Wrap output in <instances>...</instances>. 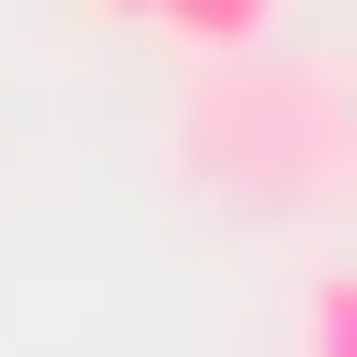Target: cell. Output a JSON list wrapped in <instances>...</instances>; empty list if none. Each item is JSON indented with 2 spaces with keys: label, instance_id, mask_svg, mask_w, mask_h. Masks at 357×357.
Returning <instances> with one entry per match:
<instances>
[{
  "label": "cell",
  "instance_id": "obj_1",
  "mask_svg": "<svg viewBox=\"0 0 357 357\" xmlns=\"http://www.w3.org/2000/svg\"><path fill=\"white\" fill-rule=\"evenodd\" d=\"M178 178H208V194L238 208H312L357 178V89L312 75V60H194L178 89Z\"/></svg>",
  "mask_w": 357,
  "mask_h": 357
},
{
  "label": "cell",
  "instance_id": "obj_3",
  "mask_svg": "<svg viewBox=\"0 0 357 357\" xmlns=\"http://www.w3.org/2000/svg\"><path fill=\"white\" fill-rule=\"evenodd\" d=\"M298 342H312V357H357V268H312V298H298Z\"/></svg>",
  "mask_w": 357,
  "mask_h": 357
},
{
  "label": "cell",
  "instance_id": "obj_4",
  "mask_svg": "<svg viewBox=\"0 0 357 357\" xmlns=\"http://www.w3.org/2000/svg\"><path fill=\"white\" fill-rule=\"evenodd\" d=\"M89 15H119V30H149V0H89Z\"/></svg>",
  "mask_w": 357,
  "mask_h": 357
},
{
  "label": "cell",
  "instance_id": "obj_2",
  "mask_svg": "<svg viewBox=\"0 0 357 357\" xmlns=\"http://www.w3.org/2000/svg\"><path fill=\"white\" fill-rule=\"evenodd\" d=\"M149 30L178 60H253V45L283 30V0H149Z\"/></svg>",
  "mask_w": 357,
  "mask_h": 357
}]
</instances>
